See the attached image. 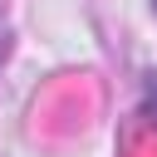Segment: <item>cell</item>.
Wrapping results in <instances>:
<instances>
[{
  "label": "cell",
  "instance_id": "obj_2",
  "mask_svg": "<svg viewBox=\"0 0 157 157\" xmlns=\"http://www.w3.org/2000/svg\"><path fill=\"white\" fill-rule=\"evenodd\" d=\"M152 10H157V0H152Z\"/></svg>",
  "mask_w": 157,
  "mask_h": 157
},
{
  "label": "cell",
  "instance_id": "obj_1",
  "mask_svg": "<svg viewBox=\"0 0 157 157\" xmlns=\"http://www.w3.org/2000/svg\"><path fill=\"white\" fill-rule=\"evenodd\" d=\"M5 54H10V29H5V15H0V64H5Z\"/></svg>",
  "mask_w": 157,
  "mask_h": 157
}]
</instances>
